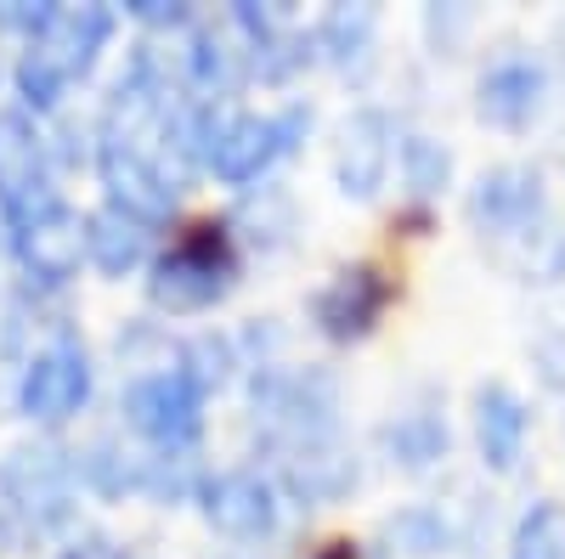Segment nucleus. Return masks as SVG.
Segmentation results:
<instances>
[{"label": "nucleus", "instance_id": "6e6552de", "mask_svg": "<svg viewBox=\"0 0 565 559\" xmlns=\"http://www.w3.org/2000/svg\"><path fill=\"white\" fill-rule=\"evenodd\" d=\"M537 215H548V186H543L537 164H498L476 181V193H469V221H476V232L492 244L532 226Z\"/></svg>", "mask_w": 565, "mask_h": 559}, {"label": "nucleus", "instance_id": "393cba45", "mask_svg": "<svg viewBox=\"0 0 565 559\" xmlns=\"http://www.w3.org/2000/svg\"><path fill=\"white\" fill-rule=\"evenodd\" d=\"M63 559H125V553H119L114 542H103V537H85V542H74Z\"/></svg>", "mask_w": 565, "mask_h": 559}, {"label": "nucleus", "instance_id": "b1692460", "mask_svg": "<svg viewBox=\"0 0 565 559\" xmlns=\"http://www.w3.org/2000/svg\"><path fill=\"white\" fill-rule=\"evenodd\" d=\"M537 362H543V379L554 390H565V340H543L537 345Z\"/></svg>", "mask_w": 565, "mask_h": 559}, {"label": "nucleus", "instance_id": "9b49d317", "mask_svg": "<svg viewBox=\"0 0 565 559\" xmlns=\"http://www.w3.org/2000/svg\"><path fill=\"white\" fill-rule=\"evenodd\" d=\"M12 244H18V260L29 277H40V283H68L85 260V215L57 198V204H45L12 226Z\"/></svg>", "mask_w": 565, "mask_h": 559}, {"label": "nucleus", "instance_id": "5701e85b", "mask_svg": "<svg viewBox=\"0 0 565 559\" xmlns=\"http://www.w3.org/2000/svg\"><path fill=\"white\" fill-rule=\"evenodd\" d=\"M130 18L159 23V29H186V23H193V12H186V7H164V0H130Z\"/></svg>", "mask_w": 565, "mask_h": 559}, {"label": "nucleus", "instance_id": "6ab92c4d", "mask_svg": "<svg viewBox=\"0 0 565 559\" xmlns=\"http://www.w3.org/2000/svg\"><path fill=\"white\" fill-rule=\"evenodd\" d=\"M85 255L97 260L108 277H125L148 260V226L119 215V209H97L85 215Z\"/></svg>", "mask_w": 565, "mask_h": 559}, {"label": "nucleus", "instance_id": "f3484780", "mask_svg": "<svg viewBox=\"0 0 565 559\" xmlns=\"http://www.w3.org/2000/svg\"><path fill=\"white\" fill-rule=\"evenodd\" d=\"M492 249H498V260H503L514 277H521V283L548 289V283H559V277H565V215L548 209V215H537L532 226L498 238Z\"/></svg>", "mask_w": 565, "mask_h": 559}, {"label": "nucleus", "instance_id": "aec40b11", "mask_svg": "<svg viewBox=\"0 0 565 559\" xmlns=\"http://www.w3.org/2000/svg\"><path fill=\"white\" fill-rule=\"evenodd\" d=\"M373 34H380V12L373 7H334L317 23V45L328 52V63H340V68H362L367 63Z\"/></svg>", "mask_w": 565, "mask_h": 559}, {"label": "nucleus", "instance_id": "f8f14e48", "mask_svg": "<svg viewBox=\"0 0 565 559\" xmlns=\"http://www.w3.org/2000/svg\"><path fill=\"white\" fill-rule=\"evenodd\" d=\"M57 204V193L45 186V142L29 125V114H0V209L7 221H29L34 209Z\"/></svg>", "mask_w": 565, "mask_h": 559}, {"label": "nucleus", "instance_id": "39448f33", "mask_svg": "<svg viewBox=\"0 0 565 559\" xmlns=\"http://www.w3.org/2000/svg\"><path fill=\"white\" fill-rule=\"evenodd\" d=\"M85 396H90V362L74 340L34 351L18 379V412L34 418V424H63L85 407Z\"/></svg>", "mask_w": 565, "mask_h": 559}, {"label": "nucleus", "instance_id": "9d476101", "mask_svg": "<svg viewBox=\"0 0 565 559\" xmlns=\"http://www.w3.org/2000/svg\"><path fill=\"white\" fill-rule=\"evenodd\" d=\"M548 103V68L532 52H503L481 68L476 85V114L498 130H526Z\"/></svg>", "mask_w": 565, "mask_h": 559}, {"label": "nucleus", "instance_id": "7ed1b4c3", "mask_svg": "<svg viewBox=\"0 0 565 559\" xmlns=\"http://www.w3.org/2000/svg\"><path fill=\"white\" fill-rule=\"evenodd\" d=\"M232 283H238V255H232L226 226H199V232H186L170 255L153 260L148 300L159 311H204Z\"/></svg>", "mask_w": 565, "mask_h": 559}, {"label": "nucleus", "instance_id": "a211bd4d", "mask_svg": "<svg viewBox=\"0 0 565 559\" xmlns=\"http://www.w3.org/2000/svg\"><path fill=\"white\" fill-rule=\"evenodd\" d=\"M380 441H385L391 463H396V470H407V475L436 470V463L447 458V447H452L447 418H441L436 407H407V412H396L391 424L380 430Z\"/></svg>", "mask_w": 565, "mask_h": 559}, {"label": "nucleus", "instance_id": "dca6fc26", "mask_svg": "<svg viewBox=\"0 0 565 559\" xmlns=\"http://www.w3.org/2000/svg\"><path fill=\"white\" fill-rule=\"evenodd\" d=\"M356 452L340 436H317V441H295L282 447V481L306 503H340L356 486Z\"/></svg>", "mask_w": 565, "mask_h": 559}, {"label": "nucleus", "instance_id": "20e7f679", "mask_svg": "<svg viewBox=\"0 0 565 559\" xmlns=\"http://www.w3.org/2000/svg\"><path fill=\"white\" fill-rule=\"evenodd\" d=\"M306 130H311V108H282V114H215L204 164H210L226 186H249L255 175H266L282 153H289Z\"/></svg>", "mask_w": 565, "mask_h": 559}, {"label": "nucleus", "instance_id": "1a4fd4ad", "mask_svg": "<svg viewBox=\"0 0 565 559\" xmlns=\"http://www.w3.org/2000/svg\"><path fill=\"white\" fill-rule=\"evenodd\" d=\"M396 159V125L385 108H356L340 125V142H334V186L345 198H373L391 175Z\"/></svg>", "mask_w": 565, "mask_h": 559}, {"label": "nucleus", "instance_id": "2eb2a0df", "mask_svg": "<svg viewBox=\"0 0 565 559\" xmlns=\"http://www.w3.org/2000/svg\"><path fill=\"white\" fill-rule=\"evenodd\" d=\"M526 436H532V407L521 401V390H509L503 379H487L476 390V447L492 475H514L526 458Z\"/></svg>", "mask_w": 565, "mask_h": 559}, {"label": "nucleus", "instance_id": "f257e3e1", "mask_svg": "<svg viewBox=\"0 0 565 559\" xmlns=\"http://www.w3.org/2000/svg\"><path fill=\"white\" fill-rule=\"evenodd\" d=\"M108 34H114L108 7H45L29 34V52L18 57V97L29 108H57L63 90L90 74Z\"/></svg>", "mask_w": 565, "mask_h": 559}, {"label": "nucleus", "instance_id": "4be33fe9", "mask_svg": "<svg viewBox=\"0 0 565 559\" xmlns=\"http://www.w3.org/2000/svg\"><path fill=\"white\" fill-rule=\"evenodd\" d=\"M452 181V148L436 136H407L402 142V186L413 198H441Z\"/></svg>", "mask_w": 565, "mask_h": 559}, {"label": "nucleus", "instance_id": "0eeeda50", "mask_svg": "<svg viewBox=\"0 0 565 559\" xmlns=\"http://www.w3.org/2000/svg\"><path fill=\"white\" fill-rule=\"evenodd\" d=\"M385 305H391V283H385V277L373 271V266H345V271H334L317 289L311 322H317L322 340L351 345V340H367L373 334V322L385 316Z\"/></svg>", "mask_w": 565, "mask_h": 559}, {"label": "nucleus", "instance_id": "f03ea898", "mask_svg": "<svg viewBox=\"0 0 565 559\" xmlns=\"http://www.w3.org/2000/svg\"><path fill=\"white\" fill-rule=\"evenodd\" d=\"M204 401H210V385L199 373L186 362H164L125 385V424L164 452H186L204 430Z\"/></svg>", "mask_w": 565, "mask_h": 559}, {"label": "nucleus", "instance_id": "4468645a", "mask_svg": "<svg viewBox=\"0 0 565 559\" xmlns=\"http://www.w3.org/2000/svg\"><path fill=\"white\" fill-rule=\"evenodd\" d=\"M204 520L232 542H260L277 531V486L255 470H232L204 486Z\"/></svg>", "mask_w": 565, "mask_h": 559}, {"label": "nucleus", "instance_id": "412c9836", "mask_svg": "<svg viewBox=\"0 0 565 559\" xmlns=\"http://www.w3.org/2000/svg\"><path fill=\"white\" fill-rule=\"evenodd\" d=\"M509 559H565V503H532L509 537Z\"/></svg>", "mask_w": 565, "mask_h": 559}, {"label": "nucleus", "instance_id": "423d86ee", "mask_svg": "<svg viewBox=\"0 0 565 559\" xmlns=\"http://www.w3.org/2000/svg\"><path fill=\"white\" fill-rule=\"evenodd\" d=\"M97 170H103V186H108V209L141 221V226H159L175 215V193H181V181L153 164L148 153H136V148H119V142H103L97 148Z\"/></svg>", "mask_w": 565, "mask_h": 559}, {"label": "nucleus", "instance_id": "ddd939ff", "mask_svg": "<svg viewBox=\"0 0 565 559\" xmlns=\"http://www.w3.org/2000/svg\"><path fill=\"white\" fill-rule=\"evenodd\" d=\"M68 486H74V470L63 463L57 447H23L7 458V470H0V492L7 503L29 526H52L68 515Z\"/></svg>", "mask_w": 565, "mask_h": 559}]
</instances>
